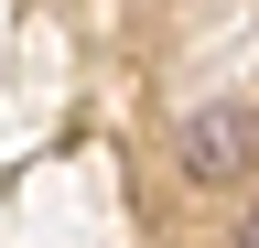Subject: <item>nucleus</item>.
Instances as JSON below:
<instances>
[{
    "label": "nucleus",
    "instance_id": "f257e3e1",
    "mask_svg": "<svg viewBox=\"0 0 259 248\" xmlns=\"http://www.w3.org/2000/svg\"><path fill=\"white\" fill-rule=\"evenodd\" d=\"M184 162L205 173V183H238L259 162V108H238V97H227V108H194L184 119Z\"/></svg>",
    "mask_w": 259,
    "mask_h": 248
},
{
    "label": "nucleus",
    "instance_id": "f03ea898",
    "mask_svg": "<svg viewBox=\"0 0 259 248\" xmlns=\"http://www.w3.org/2000/svg\"><path fill=\"white\" fill-rule=\"evenodd\" d=\"M248 248H259V216H248Z\"/></svg>",
    "mask_w": 259,
    "mask_h": 248
}]
</instances>
